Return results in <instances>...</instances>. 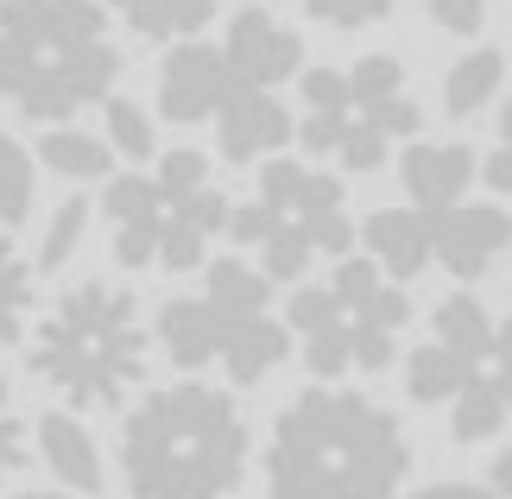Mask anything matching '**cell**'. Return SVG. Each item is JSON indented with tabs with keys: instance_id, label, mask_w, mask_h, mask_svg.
Returning <instances> with one entry per match:
<instances>
[{
	"instance_id": "12",
	"label": "cell",
	"mask_w": 512,
	"mask_h": 499,
	"mask_svg": "<svg viewBox=\"0 0 512 499\" xmlns=\"http://www.w3.org/2000/svg\"><path fill=\"white\" fill-rule=\"evenodd\" d=\"M512 247V215L500 203H449L437 215V259L456 278H481L494 259Z\"/></svg>"
},
{
	"instance_id": "24",
	"label": "cell",
	"mask_w": 512,
	"mask_h": 499,
	"mask_svg": "<svg viewBox=\"0 0 512 499\" xmlns=\"http://www.w3.org/2000/svg\"><path fill=\"white\" fill-rule=\"evenodd\" d=\"M203 291L228 310H272V272L247 266V259H209Z\"/></svg>"
},
{
	"instance_id": "7",
	"label": "cell",
	"mask_w": 512,
	"mask_h": 499,
	"mask_svg": "<svg viewBox=\"0 0 512 499\" xmlns=\"http://www.w3.org/2000/svg\"><path fill=\"white\" fill-rule=\"evenodd\" d=\"M418 95L392 51H367L348 70H304L298 146L342 171H380L392 139L418 133Z\"/></svg>"
},
{
	"instance_id": "34",
	"label": "cell",
	"mask_w": 512,
	"mask_h": 499,
	"mask_svg": "<svg viewBox=\"0 0 512 499\" xmlns=\"http://www.w3.org/2000/svg\"><path fill=\"white\" fill-rule=\"evenodd\" d=\"M494 361H500V367H512V310L494 323Z\"/></svg>"
},
{
	"instance_id": "22",
	"label": "cell",
	"mask_w": 512,
	"mask_h": 499,
	"mask_svg": "<svg viewBox=\"0 0 512 499\" xmlns=\"http://www.w3.org/2000/svg\"><path fill=\"white\" fill-rule=\"evenodd\" d=\"M32 304H38V259L19 253V241L0 228V348L26 342Z\"/></svg>"
},
{
	"instance_id": "29",
	"label": "cell",
	"mask_w": 512,
	"mask_h": 499,
	"mask_svg": "<svg viewBox=\"0 0 512 499\" xmlns=\"http://www.w3.org/2000/svg\"><path fill=\"white\" fill-rule=\"evenodd\" d=\"M298 7H304L310 19H323V26L354 32V26H380V19L399 7V0H298Z\"/></svg>"
},
{
	"instance_id": "10",
	"label": "cell",
	"mask_w": 512,
	"mask_h": 499,
	"mask_svg": "<svg viewBox=\"0 0 512 499\" xmlns=\"http://www.w3.org/2000/svg\"><path fill=\"white\" fill-rule=\"evenodd\" d=\"M222 51H228V64L241 83H285V76H298L304 70V38L285 26L279 13H266V7H241L228 19V38H222Z\"/></svg>"
},
{
	"instance_id": "27",
	"label": "cell",
	"mask_w": 512,
	"mask_h": 499,
	"mask_svg": "<svg viewBox=\"0 0 512 499\" xmlns=\"http://www.w3.org/2000/svg\"><path fill=\"white\" fill-rule=\"evenodd\" d=\"M32 215V152L13 133H0V228H19Z\"/></svg>"
},
{
	"instance_id": "33",
	"label": "cell",
	"mask_w": 512,
	"mask_h": 499,
	"mask_svg": "<svg viewBox=\"0 0 512 499\" xmlns=\"http://www.w3.org/2000/svg\"><path fill=\"white\" fill-rule=\"evenodd\" d=\"M487 487H494L500 499H512V443L494 455V474H487Z\"/></svg>"
},
{
	"instance_id": "20",
	"label": "cell",
	"mask_w": 512,
	"mask_h": 499,
	"mask_svg": "<svg viewBox=\"0 0 512 499\" xmlns=\"http://www.w3.org/2000/svg\"><path fill=\"white\" fill-rule=\"evenodd\" d=\"M38 165L70 177V184H89V177L114 171V146H108V133H83L70 121H51L45 133H38Z\"/></svg>"
},
{
	"instance_id": "1",
	"label": "cell",
	"mask_w": 512,
	"mask_h": 499,
	"mask_svg": "<svg viewBox=\"0 0 512 499\" xmlns=\"http://www.w3.org/2000/svg\"><path fill=\"white\" fill-rule=\"evenodd\" d=\"M411 474L405 424L367 392L304 386L272 417L266 493L272 499H392Z\"/></svg>"
},
{
	"instance_id": "15",
	"label": "cell",
	"mask_w": 512,
	"mask_h": 499,
	"mask_svg": "<svg viewBox=\"0 0 512 499\" xmlns=\"http://www.w3.org/2000/svg\"><path fill=\"white\" fill-rule=\"evenodd\" d=\"M222 335H228V310L215 304V297H171L159 310V342L171 354V367L184 373H203L222 361Z\"/></svg>"
},
{
	"instance_id": "16",
	"label": "cell",
	"mask_w": 512,
	"mask_h": 499,
	"mask_svg": "<svg viewBox=\"0 0 512 499\" xmlns=\"http://www.w3.org/2000/svg\"><path fill=\"white\" fill-rule=\"evenodd\" d=\"M32 443H38L45 468H51L64 487L89 493V499L102 493V481H108L102 449H95V436H89V424H83L76 411H45V417H38V430H32Z\"/></svg>"
},
{
	"instance_id": "5",
	"label": "cell",
	"mask_w": 512,
	"mask_h": 499,
	"mask_svg": "<svg viewBox=\"0 0 512 499\" xmlns=\"http://www.w3.org/2000/svg\"><path fill=\"white\" fill-rule=\"evenodd\" d=\"M114 259L127 272H190L209 259V241L228 228V196L209 184V158L196 146L165 152L152 171L114 177L102 196Z\"/></svg>"
},
{
	"instance_id": "13",
	"label": "cell",
	"mask_w": 512,
	"mask_h": 499,
	"mask_svg": "<svg viewBox=\"0 0 512 499\" xmlns=\"http://www.w3.org/2000/svg\"><path fill=\"white\" fill-rule=\"evenodd\" d=\"M399 184L418 209L443 215L449 203H462L468 184H475V152L462 139H411L399 152Z\"/></svg>"
},
{
	"instance_id": "32",
	"label": "cell",
	"mask_w": 512,
	"mask_h": 499,
	"mask_svg": "<svg viewBox=\"0 0 512 499\" xmlns=\"http://www.w3.org/2000/svg\"><path fill=\"white\" fill-rule=\"evenodd\" d=\"M411 499H500L494 487H475V481H437V487H424V493H411Z\"/></svg>"
},
{
	"instance_id": "9",
	"label": "cell",
	"mask_w": 512,
	"mask_h": 499,
	"mask_svg": "<svg viewBox=\"0 0 512 499\" xmlns=\"http://www.w3.org/2000/svg\"><path fill=\"white\" fill-rule=\"evenodd\" d=\"M234 64H228V51H215V45H196V38H177L171 57H165V70H159V114L177 127H196V121H215L222 114V102L234 95Z\"/></svg>"
},
{
	"instance_id": "31",
	"label": "cell",
	"mask_w": 512,
	"mask_h": 499,
	"mask_svg": "<svg viewBox=\"0 0 512 499\" xmlns=\"http://www.w3.org/2000/svg\"><path fill=\"white\" fill-rule=\"evenodd\" d=\"M481 177H487V184H494V190H512V95L500 102V146L487 152Z\"/></svg>"
},
{
	"instance_id": "8",
	"label": "cell",
	"mask_w": 512,
	"mask_h": 499,
	"mask_svg": "<svg viewBox=\"0 0 512 499\" xmlns=\"http://www.w3.org/2000/svg\"><path fill=\"white\" fill-rule=\"evenodd\" d=\"M228 234L260 253L272 285H298L310 272V259H323V253L342 259L361 241V228L348 222V203H342V177L298 165V158H266L253 203L228 209Z\"/></svg>"
},
{
	"instance_id": "35",
	"label": "cell",
	"mask_w": 512,
	"mask_h": 499,
	"mask_svg": "<svg viewBox=\"0 0 512 499\" xmlns=\"http://www.w3.org/2000/svg\"><path fill=\"white\" fill-rule=\"evenodd\" d=\"M13 499H89V493H76V487L57 481V487H26V493H13Z\"/></svg>"
},
{
	"instance_id": "21",
	"label": "cell",
	"mask_w": 512,
	"mask_h": 499,
	"mask_svg": "<svg viewBox=\"0 0 512 499\" xmlns=\"http://www.w3.org/2000/svg\"><path fill=\"white\" fill-rule=\"evenodd\" d=\"M430 335L449 342L468 367H487V361H494V316L481 310L475 291H449L443 304L430 310Z\"/></svg>"
},
{
	"instance_id": "26",
	"label": "cell",
	"mask_w": 512,
	"mask_h": 499,
	"mask_svg": "<svg viewBox=\"0 0 512 499\" xmlns=\"http://www.w3.org/2000/svg\"><path fill=\"white\" fill-rule=\"evenodd\" d=\"M83 241H89V196H70V203H57V215L45 222V241H38V253H32L38 259V278L64 272Z\"/></svg>"
},
{
	"instance_id": "3",
	"label": "cell",
	"mask_w": 512,
	"mask_h": 499,
	"mask_svg": "<svg viewBox=\"0 0 512 499\" xmlns=\"http://www.w3.org/2000/svg\"><path fill=\"white\" fill-rule=\"evenodd\" d=\"M121 51L102 0H0V102L51 127L114 95Z\"/></svg>"
},
{
	"instance_id": "28",
	"label": "cell",
	"mask_w": 512,
	"mask_h": 499,
	"mask_svg": "<svg viewBox=\"0 0 512 499\" xmlns=\"http://www.w3.org/2000/svg\"><path fill=\"white\" fill-rule=\"evenodd\" d=\"M26 455H32V430H26V417H19V405H13L7 379H0V487L26 468Z\"/></svg>"
},
{
	"instance_id": "6",
	"label": "cell",
	"mask_w": 512,
	"mask_h": 499,
	"mask_svg": "<svg viewBox=\"0 0 512 499\" xmlns=\"http://www.w3.org/2000/svg\"><path fill=\"white\" fill-rule=\"evenodd\" d=\"M285 323L304 342V367L317 379L380 373L399 354V335L411 323V297L373 259L342 253L329 285H291L285 291Z\"/></svg>"
},
{
	"instance_id": "19",
	"label": "cell",
	"mask_w": 512,
	"mask_h": 499,
	"mask_svg": "<svg viewBox=\"0 0 512 499\" xmlns=\"http://www.w3.org/2000/svg\"><path fill=\"white\" fill-rule=\"evenodd\" d=\"M500 83H506V57L494 45L462 51L456 64H449V76H443V114L449 121H475L481 108H494Z\"/></svg>"
},
{
	"instance_id": "17",
	"label": "cell",
	"mask_w": 512,
	"mask_h": 499,
	"mask_svg": "<svg viewBox=\"0 0 512 499\" xmlns=\"http://www.w3.org/2000/svg\"><path fill=\"white\" fill-rule=\"evenodd\" d=\"M506 417H512V411H506L500 367H494V361H487V367H468L462 392L449 398V436H456V443H494Z\"/></svg>"
},
{
	"instance_id": "23",
	"label": "cell",
	"mask_w": 512,
	"mask_h": 499,
	"mask_svg": "<svg viewBox=\"0 0 512 499\" xmlns=\"http://www.w3.org/2000/svg\"><path fill=\"white\" fill-rule=\"evenodd\" d=\"M462 379H468V361L449 342H437V335L405 354V392L418 398V405H449V398L462 392Z\"/></svg>"
},
{
	"instance_id": "36",
	"label": "cell",
	"mask_w": 512,
	"mask_h": 499,
	"mask_svg": "<svg viewBox=\"0 0 512 499\" xmlns=\"http://www.w3.org/2000/svg\"><path fill=\"white\" fill-rule=\"evenodd\" d=\"M500 367V361H494ZM500 386H506V411H512V367H500Z\"/></svg>"
},
{
	"instance_id": "30",
	"label": "cell",
	"mask_w": 512,
	"mask_h": 499,
	"mask_svg": "<svg viewBox=\"0 0 512 499\" xmlns=\"http://www.w3.org/2000/svg\"><path fill=\"white\" fill-rule=\"evenodd\" d=\"M424 13L437 19L443 32L475 38V32H481V19H487V0H424Z\"/></svg>"
},
{
	"instance_id": "18",
	"label": "cell",
	"mask_w": 512,
	"mask_h": 499,
	"mask_svg": "<svg viewBox=\"0 0 512 499\" xmlns=\"http://www.w3.org/2000/svg\"><path fill=\"white\" fill-rule=\"evenodd\" d=\"M121 13V26L146 45H177V38H196L215 19V0H108Z\"/></svg>"
},
{
	"instance_id": "25",
	"label": "cell",
	"mask_w": 512,
	"mask_h": 499,
	"mask_svg": "<svg viewBox=\"0 0 512 499\" xmlns=\"http://www.w3.org/2000/svg\"><path fill=\"white\" fill-rule=\"evenodd\" d=\"M102 133H108V146L121 158H133V165L159 158V127H152V114L140 102H127V95H108L102 102Z\"/></svg>"
},
{
	"instance_id": "11",
	"label": "cell",
	"mask_w": 512,
	"mask_h": 499,
	"mask_svg": "<svg viewBox=\"0 0 512 499\" xmlns=\"http://www.w3.org/2000/svg\"><path fill=\"white\" fill-rule=\"evenodd\" d=\"M291 114L272 89L260 83H234V95L222 102V114H215V139H222V158L228 165H260V158H272L279 146H291Z\"/></svg>"
},
{
	"instance_id": "14",
	"label": "cell",
	"mask_w": 512,
	"mask_h": 499,
	"mask_svg": "<svg viewBox=\"0 0 512 499\" xmlns=\"http://www.w3.org/2000/svg\"><path fill=\"white\" fill-rule=\"evenodd\" d=\"M361 247H367V259L380 266L386 278H418L430 259H437V215L430 209H373L367 222H361Z\"/></svg>"
},
{
	"instance_id": "2",
	"label": "cell",
	"mask_w": 512,
	"mask_h": 499,
	"mask_svg": "<svg viewBox=\"0 0 512 499\" xmlns=\"http://www.w3.org/2000/svg\"><path fill=\"white\" fill-rule=\"evenodd\" d=\"M247 417L209 379H171L121 424L127 499H222L247 474Z\"/></svg>"
},
{
	"instance_id": "4",
	"label": "cell",
	"mask_w": 512,
	"mask_h": 499,
	"mask_svg": "<svg viewBox=\"0 0 512 499\" xmlns=\"http://www.w3.org/2000/svg\"><path fill=\"white\" fill-rule=\"evenodd\" d=\"M146 316L140 297L114 278H83L26 329V367L64 398L70 411H108L146 373Z\"/></svg>"
}]
</instances>
